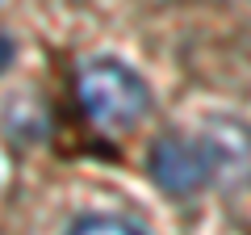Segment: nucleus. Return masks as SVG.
I'll return each instance as SVG.
<instances>
[{"label": "nucleus", "mask_w": 251, "mask_h": 235, "mask_svg": "<svg viewBox=\"0 0 251 235\" xmlns=\"http://www.w3.org/2000/svg\"><path fill=\"white\" fill-rule=\"evenodd\" d=\"M75 92H80L84 114L100 126H134L151 109L147 80L117 59H92L75 80Z\"/></svg>", "instance_id": "obj_1"}, {"label": "nucleus", "mask_w": 251, "mask_h": 235, "mask_svg": "<svg viewBox=\"0 0 251 235\" xmlns=\"http://www.w3.org/2000/svg\"><path fill=\"white\" fill-rule=\"evenodd\" d=\"M151 176L159 181V189L188 198V193L205 189L218 181V160H214V143L193 135H163L151 147Z\"/></svg>", "instance_id": "obj_2"}, {"label": "nucleus", "mask_w": 251, "mask_h": 235, "mask_svg": "<svg viewBox=\"0 0 251 235\" xmlns=\"http://www.w3.org/2000/svg\"><path fill=\"white\" fill-rule=\"evenodd\" d=\"M67 235H143V231H138L134 223L113 218V214H88V218H80Z\"/></svg>", "instance_id": "obj_3"}, {"label": "nucleus", "mask_w": 251, "mask_h": 235, "mask_svg": "<svg viewBox=\"0 0 251 235\" xmlns=\"http://www.w3.org/2000/svg\"><path fill=\"white\" fill-rule=\"evenodd\" d=\"M13 63V38L9 34H0V72Z\"/></svg>", "instance_id": "obj_4"}]
</instances>
